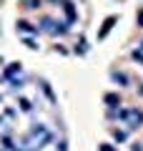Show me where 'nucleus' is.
<instances>
[{"instance_id":"nucleus-1","label":"nucleus","mask_w":143,"mask_h":151,"mask_svg":"<svg viewBox=\"0 0 143 151\" xmlns=\"http://www.w3.org/2000/svg\"><path fill=\"white\" fill-rule=\"evenodd\" d=\"M50 141V134H48L43 126H35V129L28 134V139H25V149L23 151H40L43 146Z\"/></svg>"},{"instance_id":"nucleus-2","label":"nucleus","mask_w":143,"mask_h":151,"mask_svg":"<svg viewBox=\"0 0 143 151\" xmlns=\"http://www.w3.org/2000/svg\"><path fill=\"white\" fill-rule=\"evenodd\" d=\"M113 116L123 119V121L128 124V129H138V126L143 124V111H138V108H123V111H113Z\"/></svg>"},{"instance_id":"nucleus-3","label":"nucleus","mask_w":143,"mask_h":151,"mask_svg":"<svg viewBox=\"0 0 143 151\" xmlns=\"http://www.w3.org/2000/svg\"><path fill=\"white\" fill-rule=\"evenodd\" d=\"M116 20H118L116 15H111V18H106V23H103V28H101V30H98V38H101V40H103V38L108 35V33H111V28L116 25Z\"/></svg>"},{"instance_id":"nucleus-4","label":"nucleus","mask_w":143,"mask_h":151,"mask_svg":"<svg viewBox=\"0 0 143 151\" xmlns=\"http://www.w3.org/2000/svg\"><path fill=\"white\" fill-rule=\"evenodd\" d=\"M5 76L10 78V81H15V76H20V63H10L5 68Z\"/></svg>"},{"instance_id":"nucleus-5","label":"nucleus","mask_w":143,"mask_h":151,"mask_svg":"<svg viewBox=\"0 0 143 151\" xmlns=\"http://www.w3.org/2000/svg\"><path fill=\"white\" fill-rule=\"evenodd\" d=\"M63 10H65V15H68V23H73V20H75V8H73V3L63 0Z\"/></svg>"},{"instance_id":"nucleus-6","label":"nucleus","mask_w":143,"mask_h":151,"mask_svg":"<svg viewBox=\"0 0 143 151\" xmlns=\"http://www.w3.org/2000/svg\"><path fill=\"white\" fill-rule=\"evenodd\" d=\"M18 30H23V33H38V25H30L28 20H18Z\"/></svg>"},{"instance_id":"nucleus-7","label":"nucleus","mask_w":143,"mask_h":151,"mask_svg":"<svg viewBox=\"0 0 143 151\" xmlns=\"http://www.w3.org/2000/svg\"><path fill=\"white\" fill-rule=\"evenodd\" d=\"M106 103H108V106H116V103H121V98H118L116 93H108V96H106Z\"/></svg>"},{"instance_id":"nucleus-8","label":"nucleus","mask_w":143,"mask_h":151,"mask_svg":"<svg viewBox=\"0 0 143 151\" xmlns=\"http://www.w3.org/2000/svg\"><path fill=\"white\" fill-rule=\"evenodd\" d=\"M20 106H23V111H30V108H33V106H30V101H25V98L20 101Z\"/></svg>"},{"instance_id":"nucleus-9","label":"nucleus","mask_w":143,"mask_h":151,"mask_svg":"<svg viewBox=\"0 0 143 151\" xmlns=\"http://www.w3.org/2000/svg\"><path fill=\"white\" fill-rule=\"evenodd\" d=\"M75 50H78V53H85V40H80V43L75 45Z\"/></svg>"},{"instance_id":"nucleus-10","label":"nucleus","mask_w":143,"mask_h":151,"mask_svg":"<svg viewBox=\"0 0 143 151\" xmlns=\"http://www.w3.org/2000/svg\"><path fill=\"white\" fill-rule=\"evenodd\" d=\"M98 151H116V149H113L111 144H101V149H98Z\"/></svg>"},{"instance_id":"nucleus-11","label":"nucleus","mask_w":143,"mask_h":151,"mask_svg":"<svg viewBox=\"0 0 143 151\" xmlns=\"http://www.w3.org/2000/svg\"><path fill=\"white\" fill-rule=\"evenodd\" d=\"M113 78H116V81H121V83H126V76H123V73H113Z\"/></svg>"},{"instance_id":"nucleus-12","label":"nucleus","mask_w":143,"mask_h":151,"mask_svg":"<svg viewBox=\"0 0 143 151\" xmlns=\"http://www.w3.org/2000/svg\"><path fill=\"white\" fill-rule=\"evenodd\" d=\"M133 58H136V60H143V50H133Z\"/></svg>"},{"instance_id":"nucleus-13","label":"nucleus","mask_w":143,"mask_h":151,"mask_svg":"<svg viewBox=\"0 0 143 151\" xmlns=\"http://www.w3.org/2000/svg\"><path fill=\"white\" fill-rule=\"evenodd\" d=\"M138 25H143V13H138Z\"/></svg>"},{"instance_id":"nucleus-14","label":"nucleus","mask_w":143,"mask_h":151,"mask_svg":"<svg viewBox=\"0 0 143 151\" xmlns=\"http://www.w3.org/2000/svg\"><path fill=\"white\" fill-rule=\"evenodd\" d=\"M133 151H143V149H141V144H136V146H133Z\"/></svg>"}]
</instances>
